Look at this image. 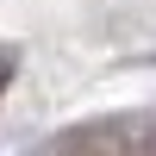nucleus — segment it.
<instances>
[{
    "instance_id": "1",
    "label": "nucleus",
    "mask_w": 156,
    "mask_h": 156,
    "mask_svg": "<svg viewBox=\"0 0 156 156\" xmlns=\"http://www.w3.org/2000/svg\"><path fill=\"white\" fill-rule=\"evenodd\" d=\"M0 75H6V56H0Z\"/></svg>"
}]
</instances>
